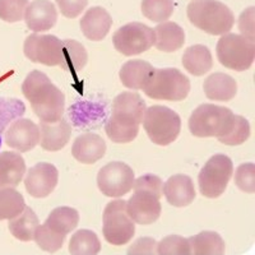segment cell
<instances>
[{
  "label": "cell",
  "mask_w": 255,
  "mask_h": 255,
  "mask_svg": "<svg viewBox=\"0 0 255 255\" xmlns=\"http://www.w3.org/2000/svg\"><path fill=\"white\" fill-rule=\"evenodd\" d=\"M188 240L191 255H225L226 253V244L215 231H202Z\"/></svg>",
  "instance_id": "484cf974"
},
{
  "label": "cell",
  "mask_w": 255,
  "mask_h": 255,
  "mask_svg": "<svg viewBox=\"0 0 255 255\" xmlns=\"http://www.w3.org/2000/svg\"><path fill=\"white\" fill-rule=\"evenodd\" d=\"M128 255H157V241L152 238L136 239L128 248Z\"/></svg>",
  "instance_id": "60d3db41"
},
{
  "label": "cell",
  "mask_w": 255,
  "mask_h": 255,
  "mask_svg": "<svg viewBox=\"0 0 255 255\" xmlns=\"http://www.w3.org/2000/svg\"><path fill=\"white\" fill-rule=\"evenodd\" d=\"M186 13L193 26L213 36L226 35L235 24L231 9L218 0H191Z\"/></svg>",
  "instance_id": "3957f363"
},
{
  "label": "cell",
  "mask_w": 255,
  "mask_h": 255,
  "mask_svg": "<svg viewBox=\"0 0 255 255\" xmlns=\"http://www.w3.org/2000/svg\"><path fill=\"white\" fill-rule=\"evenodd\" d=\"M134 171L130 166L120 161L105 165L97 175V185L106 197L120 198L133 189Z\"/></svg>",
  "instance_id": "8fae6325"
},
{
  "label": "cell",
  "mask_w": 255,
  "mask_h": 255,
  "mask_svg": "<svg viewBox=\"0 0 255 255\" xmlns=\"http://www.w3.org/2000/svg\"><path fill=\"white\" fill-rule=\"evenodd\" d=\"M154 46L163 52H174L185 44V32L175 22H162L156 26Z\"/></svg>",
  "instance_id": "cb8c5ba5"
},
{
  "label": "cell",
  "mask_w": 255,
  "mask_h": 255,
  "mask_svg": "<svg viewBox=\"0 0 255 255\" xmlns=\"http://www.w3.org/2000/svg\"><path fill=\"white\" fill-rule=\"evenodd\" d=\"M113 44L123 55H139L154 46V31L139 22H131L114 33Z\"/></svg>",
  "instance_id": "30bf717a"
},
{
  "label": "cell",
  "mask_w": 255,
  "mask_h": 255,
  "mask_svg": "<svg viewBox=\"0 0 255 255\" xmlns=\"http://www.w3.org/2000/svg\"><path fill=\"white\" fill-rule=\"evenodd\" d=\"M38 225H40V221H38L37 215L33 212V209L26 206L20 215L9 221L8 229L17 240L27 243V241L33 240Z\"/></svg>",
  "instance_id": "83f0119b"
},
{
  "label": "cell",
  "mask_w": 255,
  "mask_h": 255,
  "mask_svg": "<svg viewBox=\"0 0 255 255\" xmlns=\"http://www.w3.org/2000/svg\"><path fill=\"white\" fill-rule=\"evenodd\" d=\"M250 136V124L245 118L235 115V120L229 133L222 138H218L225 145H240L247 142Z\"/></svg>",
  "instance_id": "836d02e7"
},
{
  "label": "cell",
  "mask_w": 255,
  "mask_h": 255,
  "mask_svg": "<svg viewBox=\"0 0 255 255\" xmlns=\"http://www.w3.org/2000/svg\"><path fill=\"white\" fill-rule=\"evenodd\" d=\"M40 129V143L42 149L49 152H56L63 149L68 144L72 135V127L67 120L61 119L55 124L41 123L38 125Z\"/></svg>",
  "instance_id": "ffe728a7"
},
{
  "label": "cell",
  "mask_w": 255,
  "mask_h": 255,
  "mask_svg": "<svg viewBox=\"0 0 255 255\" xmlns=\"http://www.w3.org/2000/svg\"><path fill=\"white\" fill-rule=\"evenodd\" d=\"M101 252V241L91 230H79L70 238V255H99Z\"/></svg>",
  "instance_id": "f546056e"
},
{
  "label": "cell",
  "mask_w": 255,
  "mask_h": 255,
  "mask_svg": "<svg viewBox=\"0 0 255 255\" xmlns=\"http://www.w3.org/2000/svg\"><path fill=\"white\" fill-rule=\"evenodd\" d=\"M203 91L207 99L212 101L226 102L232 100L238 93V83L231 76L225 73L209 74L203 83Z\"/></svg>",
  "instance_id": "603a6c76"
},
{
  "label": "cell",
  "mask_w": 255,
  "mask_h": 255,
  "mask_svg": "<svg viewBox=\"0 0 255 255\" xmlns=\"http://www.w3.org/2000/svg\"><path fill=\"white\" fill-rule=\"evenodd\" d=\"M161 198L151 191L134 190L133 197L127 202V213L134 223L151 225L161 216L162 206L159 203Z\"/></svg>",
  "instance_id": "4fadbf2b"
},
{
  "label": "cell",
  "mask_w": 255,
  "mask_h": 255,
  "mask_svg": "<svg viewBox=\"0 0 255 255\" xmlns=\"http://www.w3.org/2000/svg\"><path fill=\"white\" fill-rule=\"evenodd\" d=\"M183 65L186 72L195 77H202L213 67V58L209 49L204 45H193L185 50L183 55Z\"/></svg>",
  "instance_id": "d4e9b609"
},
{
  "label": "cell",
  "mask_w": 255,
  "mask_h": 255,
  "mask_svg": "<svg viewBox=\"0 0 255 255\" xmlns=\"http://www.w3.org/2000/svg\"><path fill=\"white\" fill-rule=\"evenodd\" d=\"M162 194L168 203L176 208L188 207L195 199L194 183L188 175H174L163 184Z\"/></svg>",
  "instance_id": "2e32d148"
},
{
  "label": "cell",
  "mask_w": 255,
  "mask_h": 255,
  "mask_svg": "<svg viewBox=\"0 0 255 255\" xmlns=\"http://www.w3.org/2000/svg\"><path fill=\"white\" fill-rule=\"evenodd\" d=\"M235 114L218 105L203 104L198 106L189 119V130L197 138H222L231 129Z\"/></svg>",
  "instance_id": "277c9868"
},
{
  "label": "cell",
  "mask_w": 255,
  "mask_h": 255,
  "mask_svg": "<svg viewBox=\"0 0 255 255\" xmlns=\"http://www.w3.org/2000/svg\"><path fill=\"white\" fill-rule=\"evenodd\" d=\"M61 14L67 18H76L83 12L88 0H56Z\"/></svg>",
  "instance_id": "b9f144b4"
},
{
  "label": "cell",
  "mask_w": 255,
  "mask_h": 255,
  "mask_svg": "<svg viewBox=\"0 0 255 255\" xmlns=\"http://www.w3.org/2000/svg\"><path fill=\"white\" fill-rule=\"evenodd\" d=\"M239 28H240L241 33L244 37H247L248 40L255 42V8L250 6V8L245 9L241 13L240 18H239Z\"/></svg>",
  "instance_id": "ab89813d"
},
{
  "label": "cell",
  "mask_w": 255,
  "mask_h": 255,
  "mask_svg": "<svg viewBox=\"0 0 255 255\" xmlns=\"http://www.w3.org/2000/svg\"><path fill=\"white\" fill-rule=\"evenodd\" d=\"M26 207L23 195L13 188L0 189V221L13 220Z\"/></svg>",
  "instance_id": "4dcf8cb0"
},
{
  "label": "cell",
  "mask_w": 255,
  "mask_h": 255,
  "mask_svg": "<svg viewBox=\"0 0 255 255\" xmlns=\"http://www.w3.org/2000/svg\"><path fill=\"white\" fill-rule=\"evenodd\" d=\"M24 55L33 63L46 67H60L63 63V41L52 35H29L24 41Z\"/></svg>",
  "instance_id": "7c38bea8"
},
{
  "label": "cell",
  "mask_w": 255,
  "mask_h": 255,
  "mask_svg": "<svg viewBox=\"0 0 255 255\" xmlns=\"http://www.w3.org/2000/svg\"><path fill=\"white\" fill-rule=\"evenodd\" d=\"M143 91L149 99L183 101L190 92V81L176 68H154L153 74Z\"/></svg>",
  "instance_id": "8992f818"
},
{
  "label": "cell",
  "mask_w": 255,
  "mask_h": 255,
  "mask_svg": "<svg viewBox=\"0 0 255 255\" xmlns=\"http://www.w3.org/2000/svg\"><path fill=\"white\" fill-rule=\"evenodd\" d=\"M23 18L31 31L45 32L55 26L58 12L50 0H35L28 4Z\"/></svg>",
  "instance_id": "e0dca14e"
},
{
  "label": "cell",
  "mask_w": 255,
  "mask_h": 255,
  "mask_svg": "<svg viewBox=\"0 0 255 255\" xmlns=\"http://www.w3.org/2000/svg\"><path fill=\"white\" fill-rule=\"evenodd\" d=\"M162 188H163L162 180L159 179L157 175H152V174H147L138 177V179L134 180V184H133L134 190L151 191V193H153V194H156L157 197L159 198L162 197Z\"/></svg>",
  "instance_id": "f35d334b"
},
{
  "label": "cell",
  "mask_w": 255,
  "mask_h": 255,
  "mask_svg": "<svg viewBox=\"0 0 255 255\" xmlns=\"http://www.w3.org/2000/svg\"><path fill=\"white\" fill-rule=\"evenodd\" d=\"M142 123L148 138L154 144L162 147L174 143L181 130V119L179 114L161 105L148 108Z\"/></svg>",
  "instance_id": "5b68a950"
},
{
  "label": "cell",
  "mask_w": 255,
  "mask_h": 255,
  "mask_svg": "<svg viewBox=\"0 0 255 255\" xmlns=\"http://www.w3.org/2000/svg\"><path fill=\"white\" fill-rule=\"evenodd\" d=\"M106 153V143L102 136L95 133L82 134L74 140L72 147L73 157L84 165L97 162Z\"/></svg>",
  "instance_id": "ac0fdd59"
},
{
  "label": "cell",
  "mask_w": 255,
  "mask_h": 255,
  "mask_svg": "<svg viewBox=\"0 0 255 255\" xmlns=\"http://www.w3.org/2000/svg\"><path fill=\"white\" fill-rule=\"evenodd\" d=\"M88 60L87 50L76 40L63 41V63L60 68L65 72L76 74L86 67Z\"/></svg>",
  "instance_id": "f1b7e54d"
},
{
  "label": "cell",
  "mask_w": 255,
  "mask_h": 255,
  "mask_svg": "<svg viewBox=\"0 0 255 255\" xmlns=\"http://www.w3.org/2000/svg\"><path fill=\"white\" fill-rule=\"evenodd\" d=\"M174 8V0H142L140 4L143 15L157 23H162L171 17Z\"/></svg>",
  "instance_id": "1f68e13d"
},
{
  "label": "cell",
  "mask_w": 255,
  "mask_h": 255,
  "mask_svg": "<svg viewBox=\"0 0 255 255\" xmlns=\"http://www.w3.org/2000/svg\"><path fill=\"white\" fill-rule=\"evenodd\" d=\"M157 255H191L188 239L168 235L157 243Z\"/></svg>",
  "instance_id": "e575fe53"
},
{
  "label": "cell",
  "mask_w": 255,
  "mask_h": 255,
  "mask_svg": "<svg viewBox=\"0 0 255 255\" xmlns=\"http://www.w3.org/2000/svg\"><path fill=\"white\" fill-rule=\"evenodd\" d=\"M22 92L41 123L55 124L63 119L65 96L41 70H32L22 84Z\"/></svg>",
  "instance_id": "7a4b0ae2"
},
{
  "label": "cell",
  "mask_w": 255,
  "mask_h": 255,
  "mask_svg": "<svg viewBox=\"0 0 255 255\" xmlns=\"http://www.w3.org/2000/svg\"><path fill=\"white\" fill-rule=\"evenodd\" d=\"M58 181L59 172L55 166L49 162H38L27 172L24 186L31 197L46 198L55 190Z\"/></svg>",
  "instance_id": "5bb4252c"
},
{
  "label": "cell",
  "mask_w": 255,
  "mask_h": 255,
  "mask_svg": "<svg viewBox=\"0 0 255 255\" xmlns=\"http://www.w3.org/2000/svg\"><path fill=\"white\" fill-rule=\"evenodd\" d=\"M104 238L111 245L122 247L133 239L135 223L127 213V202L124 199L111 200L104 211Z\"/></svg>",
  "instance_id": "9c48e42d"
},
{
  "label": "cell",
  "mask_w": 255,
  "mask_h": 255,
  "mask_svg": "<svg viewBox=\"0 0 255 255\" xmlns=\"http://www.w3.org/2000/svg\"><path fill=\"white\" fill-rule=\"evenodd\" d=\"M145 102L136 92H123L114 99L113 113L105 125L106 134L115 143H130L139 133Z\"/></svg>",
  "instance_id": "6da1fadb"
},
{
  "label": "cell",
  "mask_w": 255,
  "mask_h": 255,
  "mask_svg": "<svg viewBox=\"0 0 255 255\" xmlns=\"http://www.w3.org/2000/svg\"><path fill=\"white\" fill-rule=\"evenodd\" d=\"M154 68L152 64L140 59L129 60L124 64L119 72L123 86L134 91H139L147 86L153 74Z\"/></svg>",
  "instance_id": "7402d4cb"
},
{
  "label": "cell",
  "mask_w": 255,
  "mask_h": 255,
  "mask_svg": "<svg viewBox=\"0 0 255 255\" xmlns=\"http://www.w3.org/2000/svg\"><path fill=\"white\" fill-rule=\"evenodd\" d=\"M113 26V18L102 6H92L81 19L83 35L91 41H101L108 36Z\"/></svg>",
  "instance_id": "d6986e66"
},
{
  "label": "cell",
  "mask_w": 255,
  "mask_h": 255,
  "mask_svg": "<svg viewBox=\"0 0 255 255\" xmlns=\"http://www.w3.org/2000/svg\"><path fill=\"white\" fill-rule=\"evenodd\" d=\"M216 52L223 67L244 72L255 60V42L238 33H226L218 40Z\"/></svg>",
  "instance_id": "52a82bcc"
},
{
  "label": "cell",
  "mask_w": 255,
  "mask_h": 255,
  "mask_svg": "<svg viewBox=\"0 0 255 255\" xmlns=\"http://www.w3.org/2000/svg\"><path fill=\"white\" fill-rule=\"evenodd\" d=\"M79 213L72 207H58L52 209L49 217L45 221V226L51 231L67 238L68 234L78 226Z\"/></svg>",
  "instance_id": "4316f807"
},
{
  "label": "cell",
  "mask_w": 255,
  "mask_h": 255,
  "mask_svg": "<svg viewBox=\"0 0 255 255\" xmlns=\"http://www.w3.org/2000/svg\"><path fill=\"white\" fill-rule=\"evenodd\" d=\"M28 0H0V19L15 23L23 19Z\"/></svg>",
  "instance_id": "8d00e7d4"
},
{
  "label": "cell",
  "mask_w": 255,
  "mask_h": 255,
  "mask_svg": "<svg viewBox=\"0 0 255 255\" xmlns=\"http://www.w3.org/2000/svg\"><path fill=\"white\" fill-rule=\"evenodd\" d=\"M24 113V105L19 100L4 99L0 97V145H1V134L10 122Z\"/></svg>",
  "instance_id": "d590c367"
},
{
  "label": "cell",
  "mask_w": 255,
  "mask_h": 255,
  "mask_svg": "<svg viewBox=\"0 0 255 255\" xmlns=\"http://www.w3.org/2000/svg\"><path fill=\"white\" fill-rule=\"evenodd\" d=\"M5 143L18 152L32 151L40 143L38 125L29 119H18L9 125Z\"/></svg>",
  "instance_id": "9a60e30c"
},
{
  "label": "cell",
  "mask_w": 255,
  "mask_h": 255,
  "mask_svg": "<svg viewBox=\"0 0 255 255\" xmlns=\"http://www.w3.org/2000/svg\"><path fill=\"white\" fill-rule=\"evenodd\" d=\"M33 240H35V243L37 244V247L41 250L52 254V253H56L63 248L65 236L59 235L56 232L51 231L45 225H38V227L35 231Z\"/></svg>",
  "instance_id": "d6a6232c"
},
{
  "label": "cell",
  "mask_w": 255,
  "mask_h": 255,
  "mask_svg": "<svg viewBox=\"0 0 255 255\" xmlns=\"http://www.w3.org/2000/svg\"><path fill=\"white\" fill-rule=\"evenodd\" d=\"M235 184L248 194L255 193V165L252 162L241 163L235 172Z\"/></svg>",
  "instance_id": "74e56055"
},
{
  "label": "cell",
  "mask_w": 255,
  "mask_h": 255,
  "mask_svg": "<svg viewBox=\"0 0 255 255\" xmlns=\"http://www.w3.org/2000/svg\"><path fill=\"white\" fill-rule=\"evenodd\" d=\"M234 175V163L226 154L218 153L207 161L198 176V184L202 195L216 199L226 191Z\"/></svg>",
  "instance_id": "ba28073f"
},
{
  "label": "cell",
  "mask_w": 255,
  "mask_h": 255,
  "mask_svg": "<svg viewBox=\"0 0 255 255\" xmlns=\"http://www.w3.org/2000/svg\"><path fill=\"white\" fill-rule=\"evenodd\" d=\"M26 162L17 152L5 151L0 153V189L18 186L23 180Z\"/></svg>",
  "instance_id": "44dd1931"
}]
</instances>
